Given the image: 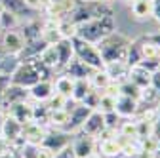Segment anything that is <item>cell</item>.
<instances>
[{"label":"cell","instance_id":"obj_35","mask_svg":"<svg viewBox=\"0 0 160 158\" xmlns=\"http://www.w3.org/2000/svg\"><path fill=\"white\" fill-rule=\"evenodd\" d=\"M135 124H137V139H141V137H149L154 133V126L152 122H147V120H137L135 118Z\"/></svg>","mask_w":160,"mask_h":158},{"label":"cell","instance_id":"obj_6","mask_svg":"<svg viewBox=\"0 0 160 158\" xmlns=\"http://www.w3.org/2000/svg\"><path fill=\"white\" fill-rule=\"evenodd\" d=\"M71 141H72V133H69L65 130H57V128H48L42 145L52 149L53 152H61L63 149H67L71 145Z\"/></svg>","mask_w":160,"mask_h":158},{"label":"cell","instance_id":"obj_21","mask_svg":"<svg viewBox=\"0 0 160 158\" xmlns=\"http://www.w3.org/2000/svg\"><path fill=\"white\" fill-rule=\"evenodd\" d=\"M52 80H53V91L69 99L71 93H72V88H74V78L67 76L65 72H59L57 76L52 78Z\"/></svg>","mask_w":160,"mask_h":158},{"label":"cell","instance_id":"obj_27","mask_svg":"<svg viewBox=\"0 0 160 158\" xmlns=\"http://www.w3.org/2000/svg\"><path fill=\"white\" fill-rule=\"evenodd\" d=\"M38 59H40V63H42L44 67H48L52 72H57V52H55V46L53 44L46 46L42 52H40Z\"/></svg>","mask_w":160,"mask_h":158},{"label":"cell","instance_id":"obj_24","mask_svg":"<svg viewBox=\"0 0 160 158\" xmlns=\"http://www.w3.org/2000/svg\"><path fill=\"white\" fill-rule=\"evenodd\" d=\"M132 13L139 21H147L152 17V2L151 0H135L132 4Z\"/></svg>","mask_w":160,"mask_h":158},{"label":"cell","instance_id":"obj_38","mask_svg":"<svg viewBox=\"0 0 160 158\" xmlns=\"http://www.w3.org/2000/svg\"><path fill=\"white\" fill-rule=\"evenodd\" d=\"M103 118H105V128H107V130H112V131H116L120 120H122V118H120L114 111H112V112H105Z\"/></svg>","mask_w":160,"mask_h":158},{"label":"cell","instance_id":"obj_8","mask_svg":"<svg viewBox=\"0 0 160 158\" xmlns=\"http://www.w3.org/2000/svg\"><path fill=\"white\" fill-rule=\"evenodd\" d=\"M25 38L21 36L17 29L13 31H6L2 32V38H0V50L6 52V53H13V55H19L25 48Z\"/></svg>","mask_w":160,"mask_h":158},{"label":"cell","instance_id":"obj_11","mask_svg":"<svg viewBox=\"0 0 160 158\" xmlns=\"http://www.w3.org/2000/svg\"><path fill=\"white\" fill-rule=\"evenodd\" d=\"M90 112H92V109H88V107L82 105V103H76V105L69 111V124H67L65 131H69V133L80 131V128H82V124H84V120L88 118Z\"/></svg>","mask_w":160,"mask_h":158},{"label":"cell","instance_id":"obj_46","mask_svg":"<svg viewBox=\"0 0 160 158\" xmlns=\"http://www.w3.org/2000/svg\"><path fill=\"white\" fill-rule=\"evenodd\" d=\"M154 135H156V139H158V152H156V158H160V116H158V122L154 126Z\"/></svg>","mask_w":160,"mask_h":158},{"label":"cell","instance_id":"obj_25","mask_svg":"<svg viewBox=\"0 0 160 158\" xmlns=\"http://www.w3.org/2000/svg\"><path fill=\"white\" fill-rule=\"evenodd\" d=\"M69 124V112L65 109H50L48 116V128H57V130H65Z\"/></svg>","mask_w":160,"mask_h":158},{"label":"cell","instance_id":"obj_13","mask_svg":"<svg viewBox=\"0 0 160 158\" xmlns=\"http://www.w3.org/2000/svg\"><path fill=\"white\" fill-rule=\"evenodd\" d=\"M29 95L34 103H46L53 95V80L52 78H46V80L36 82L32 88H29Z\"/></svg>","mask_w":160,"mask_h":158},{"label":"cell","instance_id":"obj_15","mask_svg":"<svg viewBox=\"0 0 160 158\" xmlns=\"http://www.w3.org/2000/svg\"><path fill=\"white\" fill-rule=\"evenodd\" d=\"M48 128L38 124V122H29L23 126V141L31 145H42L44 137H46Z\"/></svg>","mask_w":160,"mask_h":158},{"label":"cell","instance_id":"obj_50","mask_svg":"<svg viewBox=\"0 0 160 158\" xmlns=\"http://www.w3.org/2000/svg\"><path fill=\"white\" fill-rule=\"evenodd\" d=\"M124 2H126V4H130V6H132V4H133V2H135V0H124Z\"/></svg>","mask_w":160,"mask_h":158},{"label":"cell","instance_id":"obj_7","mask_svg":"<svg viewBox=\"0 0 160 158\" xmlns=\"http://www.w3.org/2000/svg\"><path fill=\"white\" fill-rule=\"evenodd\" d=\"M31 95H29V90L23 88V86H17V84H12L8 80L4 91H2V109L6 112L8 107L15 105V103H21V101H29Z\"/></svg>","mask_w":160,"mask_h":158},{"label":"cell","instance_id":"obj_26","mask_svg":"<svg viewBox=\"0 0 160 158\" xmlns=\"http://www.w3.org/2000/svg\"><path fill=\"white\" fill-rule=\"evenodd\" d=\"M139 40V53H141V59H160V48L151 42L147 36L137 38Z\"/></svg>","mask_w":160,"mask_h":158},{"label":"cell","instance_id":"obj_22","mask_svg":"<svg viewBox=\"0 0 160 158\" xmlns=\"http://www.w3.org/2000/svg\"><path fill=\"white\" fill-rule=\"evenodd\" d=\"M103 69H105V72L109 74L111 82H116V84H120L122 80H126V78H128L130 65H128V63H107Z\"/></svg>","mask_w":160,"mask_h":158},{"label":"cell","instance_id":"obj_31","mask_svg":"<svg viewBox=\"0 0 160 158\" xmlns=\"http://www.w3.org/2000/svg\"><path fill=\"white\" fill-rule=\"evenodd\" d=\"M48 116H50V107L46 103H32V122H38L48 128Z\"/></svg>","mask_w":160,"mask_h":158},{"label":"cell","instance_id":"obj_10","mask_svg":"<svg viewBox=\"0 0 160 158\" xmlns=\"http://www.w3.org/2000/svg\"><path fill=\"white\" fill-rule=\"evenodd\" d=\"M105 118H103V112H99V111H92L88 114V118L84 120L82 128H80V133H84V135H90L93 137V139H97L99 135H101L105 131ZM78 133V131H76Z\"/></svg>","mask_w":160,"mask_h":158},{"label":"cell","instance_id":"obj_47","mask_svg":"<svg viewBox=\"0 0 160 158\" xmlns=\"http://www.w3.org/2000/svg\"><path fill=\"white\" fill-rule=\"evenodd\" d=\"M147 38L151 42H154L158 48H160V31H156V32H152V34H147Z\"/></svg>","mask_w":160,"mask_h":158},{"label":"cell","instance_id":"obj_41","mask_svg":"<svg viewBox=\"0 0 160 158\" xmlns=\"http://www.w3.org/2000/svg\"><path fill=\"white\" fill-rule=\"evenodd\" d=\"M151 88L156 91V95H158V101H160V71L152 72V76H151Z\"/></svg>","mask_w":160,"mask_h":158},{"label":"cell","instance_id":"obj_19","mask_svg":"<svg viewBox=\"0 0 160 158\" xmlns=\"http://www.w3.org/2000/svg\"><path fill=\"white\" fill-rule=\"evenodd\" d=\"M0 8H4V10H8V12L15 13L19 19H21V17L32 19V17H34V13H36V12H32L31 8H27V6H25L23 0H0ZM27 19H25V21H27Z\"/></svg>","mask_w":160,"mask_h":158},{"label":"cell","instance_id":"obj_9","mask_svg":"<svg viewBox=\"0 0 160 158\" xmlns=\"http://www.w3.org/2000/svg\"><path fill=\"white\" fill-rule=\"evenodd\" d=\"M71 149L74 158H92L95 154V139L78 131V135H74V139L71 141Z\"/></svg>","mask_w":160,"mask_h":158},{"label":"cell","instance_id":"obj_3","mask_svg":"<svg viewBox=\"0 0 160 158\" xmlns=\"http://www.w3.org/2000/svg\"><path fill=\"white\" fill-rule=\"evenodd\" d=\"M116 31V21L114 15H103V17H93L88 21L76 25V38H82L86 42L97 44L99 40H103L107 34Z\"/></svg>","mask_w":160,"mask_h":158},{"label":"cell","instance_id":"obj_28","mask_svg":"<svg viewBox=\"0 0 160 158\" xmlns=\"http://www.w3.org/2000/svg\"><path fill=\"white\" fill-rule=\"evenodd\" d=\"M21 25V19H19L15 13L0 8V31L6 32V31H13V29H19Z\"/></svg>","mask_w":160,"mask_h":158},{"label":"cell","instance_id":"obj_4","mask_svg":"<svg viewBox=\"0 0 160 158\" xmlns=\"http://www.w3.org/2000/svg\"><path fill=\"white\" fill-rule=\"evenodd\" d=\"M71 42H72V48H74V57H78L80 61L86 63L90 69L99 71V69L105 67L103 57H101V53H99L95 44L86 42V40H82V38H76V36L71 38Z\"/></svg>","mask_w":160,"mask_h":158},{"label":"cell","instance_id":"obj_40","mask_svg":"<svg viewBox=\"0 0 160 158\" xmlns=\"http://www.w3.org/2000/svg\"><path fill=\"white\" fill-rule=\"evenodd\" d=\"M57 152H53L52 149L44 147V145H38V151H36V158H55Z\"/></svg>","mask_w":160,"mask_h":158},{"label":"cell","instance_id":"obj_29","mask_svg":"<svg viewBox=\"0 0 160 158\" xmlns=\"http://www.w3.org/2000/svg\"><path fill=\"white\" fill-rule=\"evenodd\" d=\"M88 80H90V86H92L93 90H97V91H103V90L111 84V78H109V74L105 72V69L93 71Z\"/></svg>","mask_w":160,"mask_h":158},{"label":"cell","instance_id":"obj_48","mask_svg":"<svg viewBox=\"0 0 160 158\" xmlns=\"http://www.w3.org/2000/svg\"><path fill=\"white\" fill-rule=\"evenodd\" d=\"M8 149H10V143H8V141L4 139L2 135H0V156H2V154H4V152L8 151Z\"/></svg>","mask_w":160,"mask_h":158},{"label":"cell","instance_id":"obj_18","mask_svg":"<svg viewBox=\"0 0 160 158\" xmlns=\"http://www.w3.org/2000/svg\"><path fill=\"white\" fill-rule=\"evenodd\" d=\"M19 32L25 38V42H31V40H36V38H42V21L36 17L32 19H27V21H21L19 25Z\"/></svg>","mask_w":160,"mask_h":158},{"label":"cell","instance_id":"obj_44","mask_svg":"<svg viewBox=\"0 0 160 158\" xmlns=\"http://www.w3.org/2000/svg\"><path fill=\"white\" fill-rule=\"evenodd\" d=\"M0 158H21V156H19V151L17 149H13V147H10L2 156H0Z\"/></svg>","mask_w":160,"mask_h":158},{"label":"cell","instance_id":"obj_2","mask_svg":"<svg viewBox=\"0 0 160 158\" xmlns=\"http://www.w3.org/2000/svg\"><path fill=\"white\" fill-rule=\"evenodd\" d=\"M130 44H132V38H128L126 34L118 32V31H112L103 40H99L95 46L103 57V63L107 65V63H126Z\"/></svg>","mask_w":160,"mask_h":158},{"label":"cell","instance_id":"obj_30","mask_svg":"<svg viewBox=\"0 0 160 158\" xmlns=\"http://www.w3.org/2000/svg\"><path fill=\"white\" fill-rule=\"evenodd\" d=\"M90 90H92V86H90L88 78H78V80H74V88H72V93H71V99L80 103Z\"/></svg>","mask_w":160,"mask_h":158},{"label":"cell","instance_id":"obj_45","mask_svg":"<svg viewBox=\"0 0 160 158\" xmlns=\"http://www.w3.org/2000/svg\"><path fill=\"white\" fill-rule=\"evenodd\" d=\"M55 158H74V154H72V149H71V145L67 147V149H63L61 152H57V156Z\"/></svg>","mask_w":160,"mask_h":158},{"label":"cell","instance_id":"obj_53","mask_svg":"<svg viewBox=\"0 0 160 158\" xmlns=\"http://www.w3.org/2000/svg\"><path fill=\"white\" fill-rule=\"evenodd\" d=\"M151 2H152V0H151Z\"/></svg>","mask_w":160,"mask_h":158},{"label":"cell","instance_id":"obj_12","mask_svg":"<svg viewBox=\"0 0 160 158\" xmlns=\"http://www.w3.org/2000/svg\"><path fill=\"white\" fill-rule=\"evenodd\" d=\"M137 109H139V101L133 99V97H128V95H116V103H114V112L120 116V118H133L137 114Z\"/></svg>","mask_w":160,"mask_h":158},{"label":"cell","instance_id":"obj_34","mask_svg":"<svg viewBox=\"0 0 160 158\" xmlns=\"http://www.w3.org/2000/svg\"><path fill=\"white\" fill-rule=\"evenodd\" d=\"M139 147H141L143 152H151V154L156 156V152H158V139H156V135L152 133L149 137H141V139H139Z\"/></svg>","mask_w":160,"mask_h":158},{"label":"cell","instance_id":"obj_33","mask_svg":"<svg viewBox=\"0 0 160 158\" xmlns=\"http://www.w3.org/2000/svg\"><path fill=\"white\" fill-rule=\"evenodd\" d=\"M139 91H141V90H139L137 86H133L128 78L118 84V93H120V95H128V97H133V99L139 101Z\"/></svg>","mask_w":160,"mask_h":158},{"label":"cell","instance_id":"obj_23","mask_svg":"<svg viewBox=\"0 0 160 158\" xmlns=\"http://www.w3.org/2000/svg\"><path fill=\"white\" fill-rule=\"evenodd\" d=\"M17 65H19V55L6 53V52L0 50V76L10 78L12 72L17 69Z\"/></svg>","mask_w":160,"mask_h":158},{"label":"cell","instance_id":"obj_36","mask_svg":"<svg viewBox=\"0 0 160 158\" xmlns=\"http://www.w3.org/2000/svg\"><path fill=\"white\" fill-rule=\"evenodd\" d=\"M99 97H101V91H97V90H90L88 93H86V97L80 103L82 105H86L88 109H92V111H97V105H99Z\"/></svg>","mask_w":160,"mask_h":158},{"label":"cell","instance_id":"obj_5","mask_svg":"<svg viewBox=\"0 0 160 158\" xmlns=\"http://www.w3.org/2000/svg\"><path fill=\"white\" fill-rule=\"evenodd\" d=\"M0 135L10 143V147L19 149L25 141H23V124L17 122L13 116L10 114H2V120H0Z\"/></svg>","mask_w":160,"mask_h":158},{"label":"cell","instance_id":"obj_1","mask_svg":"<svg viewBox=\"0 0 160 158\" xmlns=\"http://www.w3.org/2000/svg\"><path fill=\"white\" fill-rule=\"evenodd\" d=\"M46 78H52V71L40 63L38 57H31V59H23V61H19L17 69L12 72V76L8 78V80L12 84L23 86V88L29 90L36 82L46 80Z\"/></svg>","mask_w":160,"mask_h":158},{"label":"cell","instance_id":"obj_42","mask_svg":"<svg viewBox=\"0 0 160 158\" xmlns=\"http://www.w3.org/2000/svg\"><path fill=\"white\" fill-rule=\"evenodd\" d=\"M152 19L160 25V0H152Z\"/></svg>","mask_w":160,"mask_h":158},{"label":"cell","instance_id":"obj_51","mask_svg":"<svg viewBox=\"0 0 160 158\" xmlns=\"http://www.w3.org/2000/svg\"><path fill=\"white\" fill-rule=\"evenodd\" d=\"M92 158H101V156H99V154H93V156H92Z\"/></svg>","mask_w":160,"mask_h":158},{"label":"cell","instance_id":"obj_14","mask_svg":"<svg viewBox=\"0 0 160 158\" xmlns=\"http://www.w3.org/2000/svg\"><path fill=\"white\" fill-rule=\"evenodd\" d=\"M53 46H55V52H57V72H61L67 67V63L74 57V48H72L71 38H61V40L55 42Z\"/></svg>","mask_w":160,"mask_h":158},{"label":"cell","instance_id":"obj_32","mask_svg":"<svg viewBox=\"0 0 160 158\" xmlns=\"http://www.w3.org/2000/svg\"><path fill=\"white\" fill-rule=\"evenodd\" d=\"M114 103H116V95H111V93H101L99 97V105H97V111L99 112H112L114 111Z\"/></svg>","mask_w":160,"mask_h":158},{"label":"cell","instance_id":"obj_37","mask_svg":"<svg viewBox=\"0 0 160 158\" xmlns=\"http://www.w3.org/2000/svg\"><path fill=\"white\" fill-rule=\"evenodd\" d=\"M23 2L32 12H46L50 8V4H52V0H23Z\"/></svg>","mask_w":160,"mask_h":158},{"label":"cell","instance_id":"obj_17","mask_svg":"<svg viewBox=\"0 0 160 158\" xmlns=\"http://www.w3.org/2000/svg\"><path fill=\"white\" fill-rule=\"evenodd\" d=\"M61 72H65L67 76H71V78H74V80H78V78H90L92 72H93V69H90L86 63H82L78 57H72Z\"/></svg>","mask_w":160,"mask_h":158},{"label":"cell","instance_id":"obj_49","mask_svg":"<svg viewBox=\"0 0 160 158\" xmlns=\"http://www.w3.org/2000/svg\"><path fill=\"white\" fill-rule=\"evenodd\" d=\"M99 2H103V4H112L114 0H99Z\"/></svg>","mask_w":160,"mask_h":158},{"label":"cell","instance_id":"obj_20","mask_svg":"<svg viewBox=\"0 0 160 158\" xmlns=\"http://www.w3.org/2000/svg\"><path fill=\"white\" fill-rule=\"evenodd\" d=\"M151 76H152V74H151L149 71H145L143 67H139V65H132L130 71H128V80H130L133 86H137L139 90L151 86Z\"/></svg>","mask_w":160,"mask_h":158},{"label":"cell","instance_id":"obj_52","mask_svg":"<svg viewBox=\"0 0 160 158\" xmlns=\"http://www.w3.org/2000/svg\"><path fill=\"white\" fill-rule=\"evenodd\" d=\"M0 38H2V31H0Z\"/></svg>","mask_w":160,"mask_h":158},{"label":"cell","instance_id":"obj_43","mask_svg":"<svg viewBox=\"0 0 160 158\" xmlns=\"http://www.w3.org/2000/svg\"><path fill=\"white\" fill-rule=\"evenodd\" d=\"M6 84H8V78L0 76V114H4V109H2V91H4Z\"/></svg>","mask_w":160,"mask_h":158},{"label":"cell","instance_id":"obj_16","mask_svg":"<svg viewBox=\"0 0 160 158\" xmlns=\"http://www.w3.org/2000/svg\"><path fill=\"white\" fill-rule=\"evenodd\" d=\"M6 114L13 116L17 122H21L23 126L32 122V103L31 101H21V103H15L12 107L6 109Z\"/></svg>","mask_w":160,"mask_h":158},{"label":"cell","instance_id":"obj_39","mask_svg":"<svg viewBox=\"0 0 160 158\" xmlns=\"http://www.w3.org/2000/svg\"><path fill=\"white\" fill-rule=\"evenodd\" d=\"M65 101H67V97H63V95H59V93L53 91V95L46 101V105H48L50 109H63V107H65Z\"/></svg>","mask_w":160,"mask_h":158}]
</instances>
